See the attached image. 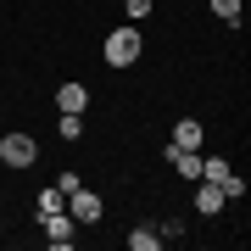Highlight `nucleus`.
<instances>
[{
    "label": "nucleus",
    "instance_id": "obj_1",
    "mask_svg": "<svg viewBox=\"0 0 251 251\" xmlns=\"http://www.w3.org/2000/svg\"><path fill=\"white\" fill-rule=\"evenodd\" d=\"M140 62V28H112L106 34V67H134Z\"/></svg>",
    "mask_w": 251,
    "mask_h": 251
},
{
    "label": "nucleus",
    "instance_id": "obj_14",
    "mask_svg": "<svg viewBox=\"0 0 251 251\" xmlns=\"http://www.w3.org/2000/svg\"><path fill=\"white\" fill-rule=\"evenodd\" d=\"M123 17L128 23H145V17H151V0H123Z\"/></svg>",
    "mask_w": 251,
    "mask_h": 251
},
{
    "label": "nucleus",
    "instance_id": "obj_10",
    "mask_svg": "<svg viewBox=\"0 0 251 251\" xmlns=\"http://www.w3.org/2000/svg\"><path fill=\"white\" fill-rule=\"evenodd\" d=\"M62 201H67V196H62V190H56V184H50V190H39V218L62 212Z\"/></svg>",
    "mask_w": 251,
    "mask_h": 251
},
{
    "label": "nucleus",
    "instance_id": "obj_6",
    "mask_svg": "<svg viewBox=\"0 0 251 251\" xmlns=\"http://www.w3.org/2000/svg\"><path fill=\"white\" fill-rule=\"evenodd\" d=\"M56 106L62 112H84L90 106V90H84V84H62V90H56Z\"/></svg>",
    "mask_w": 251,
    "mask_h": 251
},
{
    "label": "nucleus",
    "instance_id": "obj_15",
    "mask_svg": "<svg viewBox=\"0 0 251 251\" xmlns=\"http://www.w3.org/2000/svg\"><path fill=\"white\" fill-rule=\"evenodd\" d=\"M212 11H218V23H240V0H212Z\"/></svg>",
    "mask_w": 251,
    "mask_h": 251
},
{
    "label": "nucleus",
    "instance_id": "obj_9",
    "mask_svg": "<svg viewBox=\"0 0 251 251\" xmlns=\"http://www.w3.org/2000/svg\"><path fill=\"white\" fill-rule=\"evenodd\" d=\"M128 246H134V251H156V246H162V229H151V224H140L134 234H128Z\"/></svg>",
    "mask_w": 251,
    "mask_h": 251
},
{
    "label": "nucleus",
    "instance_id": "obj_13",
    "mask_svg": "<svg viewBox=\"0 0 251 251\" xmlns=\"http://www.w3.org/2000/svg\"><path fill=\"white\" fill-rule=\"evenodd\" d=\"M224 173H229V162H224V156H206V162H201V179H206V184H218Z\"/></svg>",
    "mask_w": 251,
    "mask_h": 251
},
{
    "label": "nucleus",
    "instance_id": "obj_4",
    "mask_svg": "<svg viewBox=\"0 0 251 251\" xmlns=\"http://www.w3.org/2000/svg\"><path fill=\"white\" fill-rule=\"evenodd\" d=\"M39 224H45V246H56V251H67L73 234H78V224H73L67 212H50V218H39Z\"/></svg>",
    "mask_w": 251,
    "mask_h": 251
},
{
    "label": "nucleus",
    "instance_id": "obj_12",
    "mask_svg": "<svg viewBox=\"0 0 251 251\" xmlns=\"http://www.w3.org/2000/svg\"><path fill=\"white\" fill-rule=\"evenodd\" d=\"M218 190H224V201H240V196H246V179H240V173H224Z\"/></svg>",
    "mask_w": 251,
    "mask_h": 251
},
{
    "label": "nucleus",
    "instance_id": "obj_7",
    "mask_svg": "<svg viewBox=\"0 0 251 251\" xmlns=\"http://www.w3.org/2000/svg\"><path fill=\"white\" fill-rule=\"evenodd\" d=\"M196 145H201V123H196V117H184V123L173 128V151H196Z\"/></svg>",
    "mask_w": 251,
    "mask_h": 251
},
{
    "label": "nucleus",
    "instance_id": "obj_2",
    "mask_svg": "<svg viewBox=\"0 0 251 251\" xmlns=\"http://www.w3.org/2000/svg\"><path fill=\"white\" fill-rule=\"evenodd\" d=\"M34 156H39V145L28 140V134H6V140H0V162H6L11 173H17V168H34Z\"/></svg>",
    "mask_w": 251,
    "mask_h": 251
},
{
    "label": "nucleus",
    "instance_id": "obj_5",
    "mask_svg": "<svg viewBox=\"0 0 251 251\" xmlns=\"http://www.w3.org/2000/svg\"><path fill=\"white\" fill-rule=\"evenodd\" d=\"M196 212H201V218H218V212H224V190L201 179V190H196Z\"/></svg>",
    "mask_w": 251,
    "mask_h": 251
},
{
    "label": "nucleus",
    "instance_id": "obj_8",
    "mask_svg": "<svg viewBox=\"0 0 251 251\" xmlns=\"http://www.w3.org/2000/svg\"><path fill=\"white\" fill-rule=\"evenodd\" d=\"M168 156H173V168H179L184 179H201V156L196 151H173V145H168Z\"/></svg>",
    "mask_w": 251,
    "mask_h": 251
},
{
    "label": "nucleus",
    "instance_id": "obj_11",
    "mask_svg": "<svg viewBox=\"0 0 251 251\" xmlns=\"http://www.w3.org/2000/svg\"><path fill=\"white\" fill-rule=\"evenodd\" d=\"M56 123H62V140H78L84 134V112H62Z\"/></svg>",
    "mask_w": 251,
    "mask_h": 251
},
{
    "label": "nucleus",
    "instance_id": "obj_3",
    "mask_svg": "<svg viewBox=\"0 0 251 251\" xmlns=\"http://www.w3.org/2000/svg\"><path fill=\"white\" fill-rule=\"evenodd\" d=\"M67 218H73V224H95V218H100V196L78 184V190L67 196Z\"/></svg>",
    "mask_w": 251,
    "mask_h": 251
}]
</instances>
